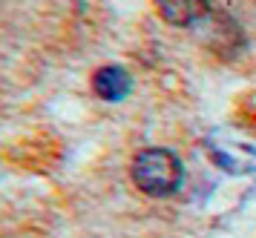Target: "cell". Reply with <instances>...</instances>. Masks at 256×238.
<instances>
[{"label":"cell","mask_w":256,"mask_h":238,"mask_svg":"<svg viewBox=\"0 0 256 238\" xmlns=\"http://www.w3.org/2000/svg\"><path fill=\"white\" fill-rule=\"evenodd\" d=\"M184 167L176 152L162 147H147L132 158V181L147 195H170L182 187Z\"/></svg>","instance_id":"1"},{"label":"cell","mask_w":256,"mask_h":238,"mask_svg":"<svg viewBox=\"0 0 256 238\" xmlns=\"http://www.w3.org/2000/svg\"><path fill=\"white\" fill-rule=\"evenodd\" d=\"M204 147H208V155L213 158V164L222 167L224 172L248 175L256 170V144L236 129H228V126L213 129L204 138Z\"/></svg>","instance_id":"2"},{"label":"cell","mask_w":256,"mask_h":238,"mask_svg":"<svg viewBox=\"0 0 256 238\" xmlns=\"http://www.w3.org/2000/svg\"><path fill=\"white\" fill-rule=\"evenodd\" d=\"M158 14L173 26H196L208 20L210 0H156Z\"/></svg>","instance_id":"3"},{"label":"cell","mask_w":256,"mask_h":238,"mask_svg":"<svg viewBox=\"0 0 256 238\" xmlns=\"http://www.w3.org/2000/svg\"><path fill=\"white\" fill-rule=\"evenodd\" d=\"M92 89H95V95H98L101 101L116 103V101H121V98H127L130 95V89H132V78H130L127 69L112 66V63H110V66H101L92 75Z\"/></svg>","instance_id":"4"}]
</instances>
